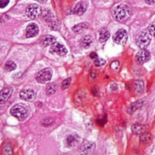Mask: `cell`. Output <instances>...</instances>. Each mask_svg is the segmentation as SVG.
Returning <instances> with one entry per match:
<instances>
[{"instance_id":"cell-1","label":"cell","mask_w":155,"mask_h":155,"mask_svg":"<svg viewBox=\"0 0 155 155\" xmlns=\"http://www.w3.org/2000/svg\"><path fill=\"white\" fill-rule=\"evenodd\" d=\"M131 14V10L127 5L121 4L116 7L112 10L113 18L118 22H122L128 19Z\"/></svg>"},{"instance_id":"cell-2","label":"cell","mask_w":155,"mask_h":155,"mask_svg":"<svg viewBox=\"0 0 155 155\" xmlns=\"http://www.w3.org/2000/svg\"><path fill=\"white\" fill-rule=\"evenodd\" d=\"M53 74L52 70L50 68L42 69L36 74L35 79L38 83L41 84L48 83L50 81Z\"/></svg>"},{"instance_id":"cell-3","label":"cell","mask_w":155,"mask_h":155,"mask_svg":"<svg viewBox=\"0 0 155 155\" xmlns=\"http://www.w3.org/2000/svg\"><path fill=\"white\" fill-rule=\"evenodd\" d=\"M11 114L17 118L19 121H22L27 117V110L23 107L18 105H15L10 109Z\"/></svg>"},{"instance_id":"cell-4","label":"cell","mask_w":155,"mask_h":155,"mask_svg":"<svg viewBox=\"0 0 155 155\" xmlns=\"http://www.w3.org/2000/svg\"><path fill=\"white\" fill-rule=\"evenodd\" d=\"M151 39V35L148 31H144L137 39L136 45L141 49H145L150 44Z\"/></svg>"},{"instance_id":"cell-5","label":"cell","mask_w":155,"mask_h":155,"mask_svg":"<svg viewBox=\"0 0 155 155\" xmlns=\"http://www.w3.org/2000/svg\"><path fill=\"white\" fill-rule=\"evenodd\" d=\"M96 149V144L93 141L85 140L79 147V153L82 155H88L93 153Z\"/></svg>"},{"instance_id":"cell-6","label":"cell","mask_w":155,"mask_h":155,"mask_svg":"<svg viewBox=\"0 0 155 155\" xmlns=\"http://www.w3.org/2000/svg\"><path fill=\"white\" fill-rule=\"evenodd\" d=\"M26 14L29 18L33 19L38 17L41 13V7L36 4L28 6L25 11Z\"/></svg>"},{"instance_id":"cell-7","label":"cell","mask_w":155,"mask_h":155,"mask_svg":"<svg viewBox=\"0 0 155 155\" xmlns=\"http://www.w3.org/2000/svg\"><path fill=\"white\" fill-rule=\"evenodd\" d=\"M127 32L123 29L118 30L112 37L113 41L116 43L120 45L125 44L127 41Z\"/></svg>"},{"instance_id":"cell-8","label":"cell","mask_w":155,"mask_h":155,"mask_svg":"<svg viewBox=\"0 0 155 155\" xmlns=\"http://www.w3.org/2000/svg\"><path fill=\"white\" fill-rule=\"evenodd\" d=\"M49 51L51 54H56L61 56L65 55L68 52L64 45L58 42H55L51 45Z\"/></svg>"},{"instance_id":"cell-9","label":"cell","mask_w":155,"mask_h":155,"mask_svg":"<svg viewBox=\"0 0 155 155\" xmlns=\"http://www.w3.org/2000/svg\"><path fill=\"white\" fill-rule=\"evenodd\" d=\"M150 58V52L145 49H141L136 54L135 59L138 64H143L148 61Z\"/></svg>"},{"instance_id":"cell-10","label":"cell","mask_w":155,"mask_h":155,"mask_svg":"<svg viewBox=\"0 0 155 155\" xmlns=\"http://www.w3.org/2000/svg\"><path fill=\"white\" fill-rule=\"evenodd\" d=\"M19 96L20 98L23 101L31 102L35 99L36 94L32 89H25L21 91Z\"/></svg>"},{"instance_id":"cell-11","label":"cell","mask_w":155,"mask_h":155,"mask_svg":"<svg viewBox=\"0 0 155 155\" xmlns=\"http://www.w3.org/2000/svg\"><path fill=\"white\" fill-rule=\"evenodd\" d=\"M13 92L12 87L8 86L3 88L0 91V103L1 104L5 103L10 98Z\"/></svg>"},{"instance_id":"cell-12","label":"cell","mask_w":155,"mask_h":155,"mask_svg":"<svg viewBox=\"0 0 155 155\" xmlns=\"http://www.w3.org/2000/svg\"><path fill=\"white\" fill-rule=\"evenodd\" d=\"M39 31L38 25L35 23H31L27 27L26 36L27 38L35 37L38 34Z\"/></svg>"},{"instance_id":"cell-13","label":"cell","mask_w":155,"mask_h":155,"mask_svg":"<svg viewBox=\"0 0 155 155\" xmlns=\"http://www.w3.org/2000/svg\"><path fill=\"white\" fill-rule=\"evenodd\" d=\"M94 39L91 35H86L83 36L80 41V44L83 48L88 49L93 44Z\"/></svg>"},{"instance_id":"cell-14","label":"cell","mask_w":155,"mask_h":155,"mask_svg":"<svg viewBox=\"0 0 155 155\" xmlns=\"http://www.w3.org/2000/svg\"><path fill=\"white\" fill-rule=\"evenodd\" d=\"M87 6V4L83 1L78 2L74 8V12L78 15H82L86 11Z\"/></svg>"},{"instance_id":"cell-15","label":"cell","mask_w":155,"mask_h":155,"mask_svg":"<svg viewBox=\"0 0 155 155\" xmlns=\"http://www.w3.org/2000/svg\"><path fill=\"white\" fill-rule=\"evenodd\" d=\"M147 129L145 125L136 124L132 126L131 129L132 133L135 134H139L144 133Z\"/></svg>"},{"instance_id":"cell-16","label":"cell","mask_w":155,"mask_h":155,"mask_svg":"<svg viewBox=\"0 0 155 155\" xmlns=\"http://www.w3.org/2000/svg\"><path fill=\"white\" fill-rule=\"evenodd\" d=\"M89 24L86 22H82L74 26L72 28V30L76 33L80 34L87 29Z\"/></svg>"},{"instance_id":"cell-17","label":"cell","mask_w":155,"mask_h":155,"mask_svg":"<svg viewBox=\"0 0 155 155\" xmlns=\"http://www.w3.org/2000/svg\"><path fill=\"white\" fill-rule=\"evenodd\" d=\"M66 141L69 146L74 147L78 144L80 138L76 135H69L67 137Z\"/></svg>"},{"instance_id":"cell-18","label":"cell","mask_w":155,"mask_h":155,"mask_svg":"<svg viewBox=\"0 0 155 155\" xmlns=\"http://www.w3.org/2000/svg\"><path fill=\"white\" fill-rule=\"evenodd\" d=\"M56 38L53 36L51 35H45L42 38L41 42L42 44L47 46L51 45L55 42Z\"/></svg>"},{"instance_id":"cell-19","label":"cell","mask_w":155,"mask_h":155,"mask_svg":"<svg viewBox=\"0 0 155 155\" xmlns=\"http://www.w3.org/2000/svg\"><path fill=\"white\" fill-rule=\"evenodd\" d=\"M143 102L141 101H138L132 103L129 106L127 112L128 114H131L139 108L142 107Z\"/></svg>"},{"instance_id":"cell-20","label":"cell","mask_w":155,"mask_h":155,"mask_svg":"<svg viewBox=\"0 0 155 155\" xmlns=\"http://www.w3.org/2000/svg\"><path fill=\"white\" fill-rule=\"evenodd\" d=\"M110 36V34L108 30L105 29H102L100 32L99 41L101 43L105 42Z\"/></svg>"},{"instance_id":"cell-21","label":"cell","mask_w":155,"mask_h":155,"mask_svg":"<svg viewBox=\"0 0 155 155\" xmlns=\"http://www.w3.org/2000/svg\"><path fill=\"white\" fill-rule=\"evenodd\" d=\"M57 88V85L55 84H51L49 85L47 87L46 89L47 95L49 96L54 94L56 92Z\"/></svg>"},{"instance_id":"cell-22","label":"cell","mask_w":155,"mask_h":155,"mask_svg":"<svg viewBox=\"0 0 155 155\" xmlns=\"http://www.w3.org/2000/svg\"><path fill=\"white\" fill-rule=\"evenodd\" d=\"M134 87L135 90L138 93H140L142 92L144 89V84L142 81L137 80L134 83Z\"/></svg>"},{"instance_id":"cell-23","label":"cell","mask_w":155,"mask_h":155,"mask_svg":"<svg viewBox=\"0 0 155 155\" xmlns=\"http://www.w3.org/2000/svg\"><path fill=\"white\" fill-rule=\"evenodd\" d=\"M16 65L14 62L12 61H7L5 64V68L8 71H11L15 69Z\"/></svg>"},{"instance_id":"cell-24","label":"cell","mask_w":155,"mask_h":155,"mask_svg":"<svg viewBox=\"0 0 155 155\" xmlns=\"http://www.w3.org/2000/svg\"><path fill=\"white\" fill-rule=\"evenodd\" d=\"M71 81V79L70 77L64 80L61 83V87L62 89L64 90L68 88L70 85Z\"/></svg>"},{"instance_id":"cell-25","label":"cell","mask_w":155,"mask_h":155,"mask_svg":"<svg viewBox=\"0 0 155 155\" xmlns=\"http://www.w3.org/2000/svg\"><path fill=\"white\" fill-rule=\"evenodd\" d=\"M148 29L150 35L155 37V22H152L149 24Z\"/></svg>"},{"instance_id":"cell-26","label":"cell","mask_w":155,"mask_h":155,"mask_svg":"<svg viewBox=\"0 0 155 155\" xmlns=\"http://www.w3.org/2000/svg\"><path fill=\"white\" fill-rule=\"evenodd\" d=\"M106 63V61L101 58L96 59L94 62V65L97 67H100L104 65Z\"/></svg>"},{"instance_id":"cell-27","label":"cell","mask_w":155,"mask_h":155,"mask_svg":"<svg viewBox=\"0 0 155 155\" xmlns=\"http://www.w3.org/2000/svg\"><path fill=\"white\" fill-rule=\"evenodd\" d=\"M3 153L5 154L9 155L12 154V150L9 146H6L3 149Z\"/></svg>"},{"instance_id":"cell-28","label":"cell","mask_w":155,"mask_h":155,"mask_svg":"<svg viewBox=\"0 0 155 155\" xmlns=\"http://www.w3.org/2000/svg\"><path fill=\"white\" fill-rule=\"evenodd\" d=\"M107 121V116L105 115L101 119H98L97 121V123L101 126H104Z\"/></svg>"},{"instance_id":"cell-29","label":"cell","mask_w":155,"mask_h":155,"mask_svg":"<svg viewBox=\"0 0 155 155\" xmlns=\"http://www.w3.org/2000/svg\"><path fill=\"white\" fill-rule=\"evenodd\" d=\"M150 138V135L147 134H144L140 137V140L142 142H146Z\"/></svg>"},{"instance_id":"cell-30","label":"cell","mask_w":155,"mask_h":155,"mask_svg":"<svg viewBox=\"0 0 155 155\" xmlns=\"http://www.w3.org/2000/svg\"><path fill=\"white\" fill-rule=\"evenodd\" d=\"M119 64V63L118 61H113L111 64V68L113 70L117 69L118 68Z\"/></svg>"},{"instance_id":"cell-31","label":"cell","mask_w":155,"mask_h":155,"mask_svg":"<svg viewBox=\"0 0 155 155\" xmlns=\"http://www.w3.org/2000/svg\"><path fill=\"white\" fill-rule=\"evenodd\" d=\"M99 71L98 70L94 69L91 72L90 75L91 77L93 79L95 78L98 76Z\"/></svg>"},{"instance_id":"cell-32","label":"cell","mask_w":155,"mask_h":155,"mask_svg":"<svg viewBox=\"0 0 155 155\" xmlns=\"http://www.w3.org/2000/svg\"><path fill=\"white\" fill-rule=\"evenodd\" d=\"M9 0H0V7L3 8L5 7L8 4Z\"/></svg>"},{"instance_id":"cell-33","label":"cell","mask_w":155,"mask_h":155,"mask_svg":"<svg viewBox=\"0 0 155 155\" xmlns=\"http://www.w3.org/2000/svg\"><path fill=\"white\" fill-rule=\"evenodd\" d=\"M90 57L92 59L96 58L98 57V55L96 52L92 51L90 53Z\"/></svg>"},{"instance_id":"cell-34","label":"cell","mask_w":155,"mask_h":155,"mask_svg":"<svg viewBox=\"0 0 155 155\" xmlns=\"http://www.w3.org/2000/svg\"><path fill=\"white\" fill-rule=\"evenodd\" d=\"M145 1L147 4L150 5L155 4V0H145Z\"/></svg>"},{"instance_id":"cell-35","label":"cell","mask_w":155,"mask_h":155,"mask_svg":"<svg viewBox=\"0 0 155 155\" xmlns=\"http://www.w3.org/2000/svg\"><path fill=\"white\" fill-rule=\"evenodd\" d=\"M110 87L112 90L115 91L117 89V85L116 83H113L111 84Z\"/></svg>"},{"instance_id":"cell-36","label":"cell","mask_w":155,"mask_h":155,"mask_svg":"<svg viewBox=\"0 0 155 155\" xmlns=\"http://www.w3.org/2000/svg\"><path fill=\"white\" fill-rule=\"evenodd\" d=\"M92 90L93 91L94 93L95 94H96L97 92V88L95 87H93Z\"/></svg>"},{"instance_id":"cell-37","label":"cell","mask_w":155,"mask_h":155,"mask_svg":"<svg viewBox=\"0 0 155 155\" xmlns=\"http://www.w3.org/2000/svg\"><path fill=\"white\" fill-rule=\"evenodd\" d=\"M36 1H37L38 2H39L41 3H44L47 0H35Z\"/></svg>"}]
</instances>
